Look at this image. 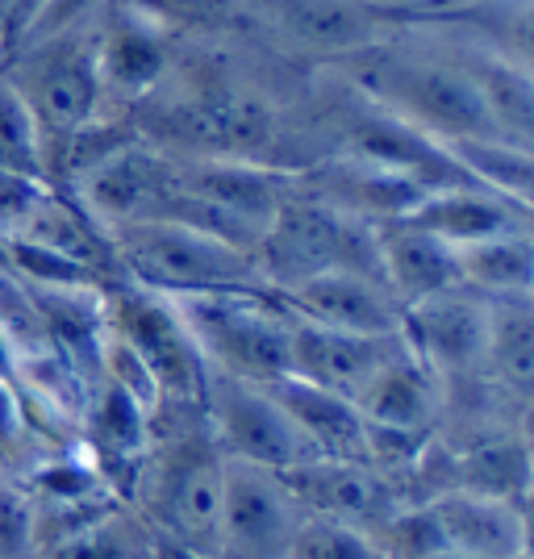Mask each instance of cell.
I'll return each instance as SVG.
<instances>
[{
	"mask_svg": "<svg viewBox=\"0 0 534 559\" xmlns=\"http://www.w3.org/2000/svg\"><path fill=\"white\" fill-rule=\"evenodd\" d=\"M155 538L142 535V522H121L114 513H100L84 531L50 547V559H151Z\"/></svg>",
	"mask_w": 534,
	"mask_h": 559,
	"instance_id": "cell-29",
	"label": "cell"
},
{
	"mask_svg": "<svg viewBox=\"0 0 534 559\" xmlns=\"http://www.w3.org/2000/svg\"><path fill=\"white\" fill-rule=\"evenodd\" d=\"M405 222L435 234L447 247L464 251V247H476V242L497 238V234L526 230L531 205H518L510 197L480 185H442L430 188L418 205L405 213Z\"/></svg>",
	"mask_w": 534,
	"mask_h": 559,
	"instance_id": "cell-20",
	"label": "cell"
},
{
	"mask_svg": "<svg viewBox=\"0 0 534 559\" xmlns=\"http://www.w3.org/2000/svg\"><path fill=\"white\" fill-rule=\"evenodd\" d=\"M355 405L368 418V426L430 439L439 418L447 414V384L422 364L414 350L401 347L372 376V384L355 396Z\"/></svg>",
	"mask_w": 534,
	"mask_h": 559,
	"instance_id": "cell-21",
	"label": "cell"
},
{
	"mask_svg": "<svg viewBox=\"0 0 534 559\" xmlns=\"http://www.w3.org/2000/svg\"><path fill=\"white\" fill-rule=\"evenodd\" d=\"M88 447L105 489H139L142 464L151 455V405L134 396L126 384L100 376V396L88 414Z\"/></svg>",
	"mask_w": 534,
	"mask_h": 559,
	"instance_id": "cell-22",
	"label": "cell"
},
{
	"mask_svg": "<svg viewBox=\"0 0 534 559\" xmlns=\"http://www.w3.org/2000/svg\"><path fill=\"white\" fill-rule=\"evenodd\" d=\"M171 301V297H167ZM176 309L192 330L210 372L268 384L288 376L293 313L276 293H205L176 297Z\"/></svg>",
	"mask_w": 534,
	"mask_h": 559,
	"instance_id": "cell-7",
	"label": "cell"
},
{
	"mask_svg": "<svg viewBox=\"0 0 534 559\" xmlns=\"http://www.w3.org/2000/svg\"><path fill=\"white\" fill-rule=\"evenodd\" d=\"M460 255V284L485 301H531L534 284V247L531 226L485 238L476 247L455 251Z\"/></svg>",
	"mask_w": 534,
	"mask_h": 559,
	"instance_id": "cell-25",
	"label": "cell"
},
{
	"mask_svg": "<svg viewBox=\"0 0 534 559\" xmlns=\"http://www.w3.org/2000/svg\"><path fill=\"white\" fill-rule=\"evenodd\" d=\"M201 409H205L213 443L226 460L268 467V472H288L305 460H318L301 426L288 418V409L263 384L210 372Z\"/></svg>",
	"mask_w": 534,
	"mask_h": 559,
	"instance_id": "cell-10",
	"label": "cell"
},
{
	"mask_svg": "<svg viewBox=\"0 0 534 559\" xmlns=\"http://www.w3.org/2000/svg\"><path fill=\"white\" fill-rule=\"evenodd\" d=\"M460 472L455 485L447 489H472L488 492V497H506V501H526V480H531V464H526V443L510 439V435H488L480 443L464 447L460 455Z\"/></svg>",
	"mask_w": 534,
	"mask_h": 559,
	"instance_id": "cell-27",
	"label": "cell"
},
{
	"mask_svg": "<svg viewBox=\"0 0 534 559\" xmlns=\"http://www.w3.org/2000/svg\"><path fill=\"white\" fill-rule=\"evenodd\" d=\"M29 480H34L29 497H43V506H88V501H100V492H105V480L96 467L68 464V460L43 464Z\"/></svg>",
	"mask_w": 534,
	"mask_h": 559,
	"instance_id": "cell-31",
	"label": "cell"
},
{
	"mask_svg": "<svg viewBox=\"0 0 534 559\" xmlns=\"http://www.w3.org/2000/svg\"><path fill=\"white\" fill-rule=\"evenodd\" d=\"M126 117L139 139L188 159L272 164L280 142V105L272 96L217 63H185L180 50L159 93Z\"/></svg>",
	"mask_w": 534,
	"mask_h": 559,
	"instance_id": "cell-1",
	"label": "cell"
},
{
	"mask_svg": "<svg viewBox=\"0 0 534 559\" xmlns=\"http://www.w3.org/2000/svg\"><path fill=\"white\" fill-rule=\"evenodd\" d=\"M34 543V497L0 480V559H25Z\"/></svg>",
	"mask_w": 534,
	"mask_h": 559,
	"instance_id": "cell-32",
	"label": "cell"
},
{
	"mask_svg": "<svg viewBox=\"0 0 534 559\" xmlns=\"http://www.w3.org/2000/svg\"><path fill=\"white\" fill-rule=\"evenodd\" d=\"M171 185H176V155L139 139L109 155L71 197L105 230H117V226H139V222H163Z\"/></svg>",
	"mask_w": 534,
	"mask_h": 559,
	"instance_id": "cell-14",
	"label": "cell"
},
{
	"mask_svg": "<svg viewBox=\"0 0 534 559\" xmlns=\"http://www.w3.org/2000/svg\"><path fill=\"white\" fill-rule=\"evenodd\" d=\"M105 330L134 355L151 389L155 405H201L210 384V364L197 347L192 330L185 326L176 301H167L139 284L105 288Z\"/></svg>",
	"mask_w": 534,
	"mask_h": 559,
	"instance_id": "cell-8",
	"label": "cell"
},
{
	"mask_svg": "<svg viewBox=\"0 0 534 559\" xmlns=\"http://www.w3.org/2000/svg\"><path fill=\"white\" fill-rule=\"evenodd\" d=\"M256 263L268 288L284 293L301 280L325 276V272H364V276L384 280L380 272V247H376V226L339 213L334 205L318 201L313 192L293 185L280 201L272 226L256 247Z\"/></svg>",
	"mask_w": 534,
	"mask_h": 559,
	"instance_id": "cell-5",
	"label": "cell"
},
{
	"mask_svg": "<svg viewBox=\"0 0 534 559\" xmlns=\"http://www.w3.org/2000/svg\"><path fill=\"white\" fill-rule=\"evenodd\" d=\"M288 409V418L301 426V435L325 460H364L368 464V418L347 396L318 389L297 376H280L263 384Z\"/></svg>",
	"mask_w": 534,
	"mask_h": 559,
	"instance_id": "cell-23",
	"label": "cell"
},
{
	"mask_svg": "<svg viewBox=\"0 0 534 559\" xmlns=\"http://www.w3.org/2000/svg\"><path fill=\"white\" fill-rule=\"evenodd\" d=\"M288 185H293V171H280L272 164L176 155V185H171L163 222L205 230L238 251L256 255Z\"/></svg>",
	"mask_w": 534,
	"mask_h": 559,
	"instance_id": "cell-6",
	"label": "cell"
},
{
	"mask_svg": "<svg viewBox=\"0 0 534 559\" xmlns=\"http://www.w3.org/2000/svg\"><path fill=\"white\" fill-rule=\"evenodd\" d=\"M439 522L442 547L476 559H526V513L518 501L472 489H442L426 497Z\"/></svg>",
	"mask_w": 534,
	"mask_h": 559,
	"instance_id": "cell-19",
	"label": "cell"
},
{
	"mask_svg": "<svg viewBox=\"0 0 534 559\" xmlns=\"http://www.w3.org/2000/svg\"><path fill=\"white\" fill-rule=\"evenodd\" d=\"M293 497L301 501L305 513L334 518L372 535L376 526L393 510L405 506V497L393 489V480H384V472L364 460H305V464L280 472Z\"/></svg>",
	"mask_w": 534,
	"mask_h": 559,
	"instance_id": "cell-15",
	"label": "cell"
},
{
	"mask_svg": "<svg viewBox=\"0 0 534 559\" xmlns=\"http://www.w3.org/2000/svg\"><path fill=\"white\" fill-rule=\"evenodd\" d=\"M0 71L13 80V88L25 96L29 114L38 121L43 155H50L68 134L105 114L93 22L75 25L68 34H55L47 43L22 47L0 63Z\"/></svg>",
	"mask_w": 534,
	"mask_h": 559,
	"instance_id": "cell-9",
	"label": "cell"
},
{
	"mask_svg": "<svg viewBox=\"0 0 534 559\" xmlns=\"http://www.w3.org/2000/svg\"><path fill=\"white\" fill-rule=\"evenodd\" d=\"M109 0H47V9H43V17L34 22L29 29V38H25L22 47H34V43H47L55 34H68L75 25H88L105 9Z\"/></svg>",
	"mask_w": 534,
	"mask_h": 559,
	"instance_id": "cell-33",
	"label": "cell"
},
{
	"mask_svg": "<svg viewBox=\"0 0 534 559\" xmlns=\"http://www.w3.org/2000/svg\"><path fill=\"white\" fill-rule=\"evenodd\" d=\"M497 393L526 401L534 384V322L531 301H488V347L485 368Z\"/></svg>",
	"mask_w": 534,
	"mask_h": 559,
	"instance_id": "cell-26",
	"label": "cell"
},
{
	"mask_svg": "<svg viewBox=\"0 0 534 559\" xmlns=\"http://www.w3.org/2000/svg\"><path fill=\"white\" fill-rule=\"evenodd\" d=\"M96 75L105 114H130L163 88L176 68V34L130 0H109L93 17Z\"/></svg>",
	"mask_w": 534,
	"mask_h": 559,
	"instance_id": "cell-11",
	"label": "cell"
},
{
	"mask_svg": "<svg viewBox=\"0 0 534 559\" xmlns=\"http://www.w3.org/2000/svg\"><path fill=\"white\" fill-rule=\"evenodd\" d=\"M293 318L351 334H401V301L384 280L364 272H325L276 293Z\"/></svg>",
	"mask_w": 534,
	"mask_h": 559,
	"instance_id": "cell-17",
	"label": "cell"
},
{
	"mask_svg": "<svg viewBox=\"0 0 534 559\" xmlns=\"http://www.w3.org/2000/svg\"><path fill=\"white\" fill-rule=\"evenodd\" d=\"M0 171L47 185V155H43L38 121L4 71H0Z\"/></svg>",
	"mask_w": 534,
	"mask_h": 559,
	"instance_id": "cell-28",
	"label": "cell"
},
{
	"mask_svg": "<svg viewBox=\"0 0 534 559\" xmlns=\"http://www.w3.org/2000/svg\"><path fill=\"white\" fill-rule=\"evenodd\" d=\"M376 247H380L384 284L393 288L401 309L460 284V255H455V247H447L435 234L410 226L405 217L380 222L376 226Z\"/></svg>",
	"mask_w": 534,
	"mask_h": 559,
	"instance_id": "cell-24",
	"label": "cell"
},
{
	"mask_svg": "<svg viewBox=\"0 0 534 559\" xmlns=\"http://www.w3.org/2000/svg\"><path fill=\"white\" fill-rule=\"evenodd\" d=\"M284 559H384V556H380V547H376V538L368 531L347 526V522H334V518L305 513Z\"/></svg>",
	"mask_w": 534,
	"mask_h": 559,
	"instance_id": "cell-30",
	"label": "cell"
},
{
	"mask_svg": "<svg viewBox=\"0 0 534 559\" xmlns=\"http://www.w3.org/2000/svg\"><path fill=\"white\" fill-rule=\"evenodd\" d=\"M297 185L325 205H334L339 213L368 222V226L405 217L430 192V185H422L414 176H401V171H389V167L368 164V159H355V155L322 159L309 171H297Z\"/></svg>",
	"mask_w": 534,
	"mask_h": 559,
	"instance_id": "cell-18",
	"label": "cell"
},
{
	"mask_svg": "<svg viewBox=\"0 0 534 559\" xmlns=\"http://www.w3.org/2000/svg\"><path fill=\"white\" fill-rule=\"evenodd\" d=\"M301 501L284 485L280 472L226 460V492H222V559H284L288 543L301 526Z\"/></svg>",
	"mask_w": 534,
	"mask_h": 559,
	"instance_id": "cell-12",
	"label": "cell"
},
{
	"mask_svg": "<svg viewBox=\"0 0 534 559\" xmlns=\"http://www.w3.org/2000/svg\"><path fill=\"white\" fill-rule=\"evenodd\" d=\"M430 559H476V556H464V551H451V547H442V551H435Z\"/></svg>",
	"mask_w": 534,
	"mask_h": 559,
	"instance_id": "cell-34",
	"label": "cell"
},
{
	"mask_svg": "<svg viewBox=\"0 0 534 559\" xmlns=\"http://www.w3.org/2000/svg\"><path fill=\"white\" fill-rule=\"evenodd\" d=\"M401 347H405L401 334H351V330L293 318L288 376L355 401Z\"/></svg>",
	"mask_w": 534,
	"mask_h": 559,
	"instance_id": "cell-16",
	"label": "cell"
},
{
	"mask_svg": "<svg viewBox=\"0 0 534 559\" xmlns=\"http://www.w3.org/2000/svg\"><path fill=\"white\" fill-rule=\"evenodd\" d=\"M139 489L146 501V522L159 531V538L201 556H217L226 455L213 443L205 414L188 430H176L167 443H151Z\"/></svg>",
	"mask_w": 534,
	"mask_h": 559,
	"instance_id": "cell-4",
	"label": "cell"
},
{
	"mask_svg": "<svg viewBox=\"0 0 534 559\" xmlns=\"http://www.w3.org/2000/svg\"><path fill=\"white\" fill-rule=\"evenodd\" d=\"M355 93L442 146L497 139V126L460 50H414L401 34L334 59Z\"/></svg>",
	"mask_w": 534,
	"mask_h": 559,
	"instance_id": "cell-2",
	"label": "cell"
},
{
	"mask_svg": "<svg viewBox=\"0 0 534 559\" xmlns=\"http://www.w3.org/2000/svg\"><path fill=\"white\" fill-rule=\"evenodd\" d=\"M117 263L126 284L151 288L159 297H205V293H272L256 255L180 222H139L117 226Z\"/></svg>",
	"mask_w": 534,
	"mask_h": 559,
	"instance_id": "cell-3",
	"label": "cell"
},
{
	"mask_svg": "<svg viewBox=\"0 0 534 559\" xmlns=\"http://www.w3.org/2000/svg\"><path fill=\"white\" fill-rule=\"evenodd\" d=\"M401 338L442 384L480 376L488 347V301L464 284L401 309Z\"/></svg>",
	"mask_w": 534,
	"mask_h": 559,
	"instance_id": "cell-13",
	"label": "cell"
}]
</instances>
